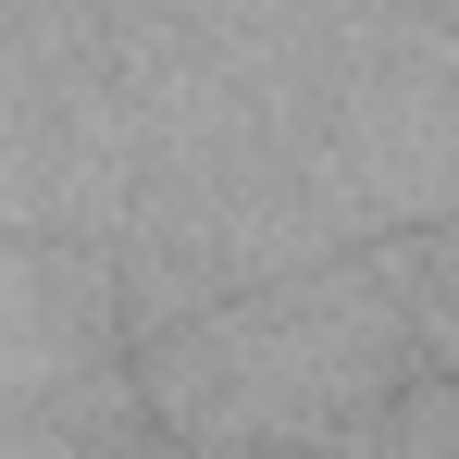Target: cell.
<instances>
[{
  "instance_id": "obj_2",
  "label": "cell",
  "mask_w": 459,
  "mask_h": 459,
  "mask_svg": "<svg viewBox=\"0 0 459 459\" xmlns=\"http://www.w3.org/2000/svg\"><path fill=\"white\" fill-rule=\"evenodd\" d=\"M385 286L410 310V348L422 373H459V224H410V236H373Z\"/></svg>"
},
{
  "instance_id": "obj_1",
  "label": "cell",
  "mask_w": 459,
  "mask_h": 459,
  "mask_svg": "<svg viewBox=\"0 0 459 459\" xmlns=\"http://www.w3.org/2000/svg\"><path fill=\"white\" fill-rule=\"evenodd\" d=\"M397 385H422V348H410V310L373 248L310 261L286 286H248V299L137 348L161 459H323Z\"/></svg>"
}]
</instances>
